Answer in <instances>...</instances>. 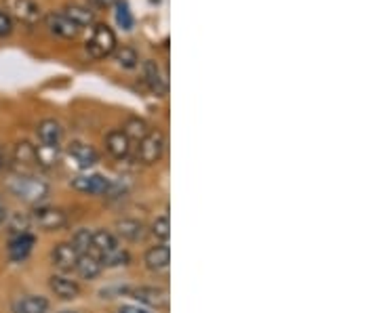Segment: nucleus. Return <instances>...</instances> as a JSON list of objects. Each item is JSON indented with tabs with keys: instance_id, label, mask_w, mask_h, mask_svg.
Instances as JSON below:
<instances>
[{
	"instance_id": "5701e85b",
	"label": "nucleus",
	"mask_w": 379,
	"mask_h": 313,
	"mask_svg": "<svg viewBox=\"0 0 379 313\" xmlns=\"http://www.w3.org/2000/svg\"><path fill=\"white\" fill-rule=\"evenodd\" d=\"M131 257H129V252L121 246L119 250H114L110 254H103V257H99V263L101 267H123V265H129Z\"/></svg>"
},
{
	"instance_id": "f257e3e1",
	"label": "nucleus",
	"mask_w": 379,
	"mask_h": 313,
	"mask_svg": "<svg viewBox=\"0 0 379 313\" xmlns=\"http://www.w3.org/2000/svg\"><path fill=\"white\" fill-rule=\"evenodd\" d=\"M9 189L25 204H38L49 195V183L34 173H15L9 179Z\"/></svg>"
},
{
	"instance_id": "f03ea898",
	"label": "nucleus",
	"mask_w": 379,
	"mask_h": 313,
	"mask_svg": "<svg viewBox=\"0 0 379 313\" xmlns=\"http://www.w3.org/2000/svg\"><path fill=\"white\" fill-rule=\"evenodd\" d=\"M119 46V40H116V34L110 25L106 23H97L91 32V38L86 40V55L91 59H106L108 55H112Z\"/></svg>"
},
{
	"instance_id": "9b49d317",
	"label": "nucleus",
	"mask_w": 379,
	"mask_h": 313,
	"mask_svg": "<svg viewBox=\"0 0 379 313\" xmlns=\"http://www.w3.org/2000/svg\"><path fill=\"white\" fill-rule=\"evenodd\" d=\"M38 141H40V148H51V150H60L62 148V141H64V128L62 124L49 118L42 120L36 128Z\"/></svg>"
},
{
	"instance_id": "393cba45",
	"label": "nucleus",
	"mask_w": 379,
	"mask_h": 313,
	"mask_svg": "<svg viewBox=\"0 0 379 313\" xmlns=\"http://www.w3.org/2000/svg\"><path fill=\"white\" fill-rule=\"evenodd\" d=\"M114 53H116V62H119L121 68H125V70L137 68V64H139V55H137L135 49H131V46H121V49H116Z\"/></svg>"
},
{
	"instance_id": "b1692460",
	"label": "nucleus",
	"mask_w": 379,
	"mask_h": 313,
	"mask_svg": "<svg viewBox=\"0 0 379 313\" xmlns=\"http://www.w3.org/2000/svg\"><path fill=\"white\" fill-rule=\"evenodd\" d=\"M123 133H125L131 141H141L145 135L150 133V126H148V122L141 120V118H129V122H127V126H125Z\"/></svg>"
},
{
	"instance_id": "c756f323",
	"label": "nucleus",
	"mask_w": 379,
	"mask_h": 313,
	"mask_svg": "<svg viewBox=\"0 0 379 313\" xmlns=\"http://www.w3.org/2000/svg\"><path fill=\"white\" fill-rule=\"evenodd\" d=\"M15 30V23L13 19L9 17L7 11H0V38H5V36H11Z\"/></svg>"
},
{
	"instance_id": "39448f33",
	"label": "nucleus",
	"mask_w": 379,
	"mask_h": 313,
	"mask_svg": "<svg viewBox=\"0 0 379 313\" xmlns=\"http://www.w3.org/2000/svg\"><path fill=\"white\" fill-rule=\"evenodd\" d=\"M5 7L9 17L17 19L23 25H36L42 17L36 0H5Z\"/></svg>"
},
{
	"instance_id": "f8f14e48",
	"label": "nucleus",
	"mask_w": 379,
	"mask_h": 313,
	"mask_svg": "<svg viewBox=\"0 0 379 313\" xmlns=\"http://www.w3.org/2000/svg\"><path fill=\"white\" fill-rule=\"evenodd\" d=\"M13 162L17 166V173H34V168L38 166L36 146H32L30 141H19L13 150Z\"/></svg>"
},
{
	"instance_id": "cd10ccee",
	"label": "nucleus",
	"mask_w": 379,
	"mask_h": 313,
	"mask_svg": "<svg viewBox=\"0 0 379 313\" xmlns=\"http://www.w3.org/2000/svg\"><path fill=\"white\" fill-rule=\"evenodd\" d=\"M72 246H74L80 254L91 252V248H93V232H89V230H78V232L74 234Z\"/></svg>"
},
{
	"instance_id": "0eeeda50",
	"label": "nucleus",
	"mask_w": 379,
	"mask_h": 313,
	"mask_svg": "<svg viewBox=\"0 0 379 313\" xmlns=\"http://www.w3.org/2000/svg\"><path fill=\"white\" fill-rule=\"evenodd\" d=\"M68 156L80 170H89L99 162V154L95 152V148L84 144V141H72L68 146Z\"/></svg>"
},
{
	"instance_id": "1a4fd4ad",
	"label": "nucleus",
	"mask_w": 379,
	"mask_h": 313,
	"mask_svg": "<svg viewBox=\"0 0 379 313\" xmlns=\"http://www.w3.org/2000/svg\"><path fill=\"white\" fill-rule=\"evenodd\" d=\"M45 21H47L49 32L55 34V36H60V38H64V40H74L80 34V27L74 21H70L64 13H55L53 11V13H49L45 17Z\"/></svg>"
},
{
	"instance_id": "7ed1b4c3",
	"label": "nucleus",
	"mask_w": 379,
	"mask_h": 313,
	"mask_svg": "<svg viewBox=\"0 0 379 313\" xmlns=\"http://www.w3.org/2000/svg\"><path fill=\"white\" fill-rule=\"evenodd\" d=\"M164 135L160 131H150L148 135H145L139 146H137V160L143 164V166H152L156 162H160L162 154H164Z\"/></svg>"
},
{
	"instance_id": "f704fd0d",
	"label": "nucleus",
	"mask_w": 379,
	"mask_h": 313,
	"mask_svg": "<svg viewBox=\"0 0 379 313\" xmlns=\"http://www.w3.org/2000/svg\"><path fill=\"white\" fill-rule=\"evenodd\" d=\"M64 313H72V311H64Z\"/></svg>"
},
{
	"instance_id": "c85d7f7f",
	"label": "nucleus",
	"mask_w": 379,
	"mask_h": 313,
	"mask_svg": "<svg viewBox=\"0 0 379 313\" xmlns=\"http://www.w3.org/2000/svg\"><path fill=\"white\" fill-rule=\"evenodd\" d=\"M152 236H154L156 240H160L162 244L171 238V221H169L167 215L158 217V219L152 223Z\"/></svg>"
},
{
	"instance_id": "ddd939ff",
	"label": "nucleus",
	"mask_w": 379,
	"mask_h": 313,
	"mask_svg": "<svg viewBox=\"0 0 379 313\" xmlns=\"http://www.w3.org/2000/svg\"><path fill=\"white\" fill-rule=\"evenodd\" d=\"M131 297L137 299L139 303L154 307V309H164L169 305V292L164 288H156V286H139L131 290Z\"/></svg>"
},
{
	"instance_id": "6ab92c4d",
	"label": "nucleus",
	"mask_w": 379,
	"mask_h": 313,
	"mask_svg": "<svg viewBox=\"0 0 379 313\" xmlns=\"http://www.w3.org/2000/svg\"><path fill=\"white\" fill-rule=\"evenodd\" d=\"M116 232H119L121 238H125L127 242H141L145 238V225L137 219H121L116 223Z\"/></svg>"
},
{
	"instance_id": "4be33fe9",
	"label": "nucleus",
	"mask_w": 379,
	"mask_h": 313,
	"mask_svg": "<svg viewBox=\"0 0 379 313\" xmlns=\"http://www.w3.org/2000/svg\"><path fill=\"white\" fill-rule=\"evenodd\" d=\"M101 263L99 259L95 257L93 252H84L80 254V259H78V265H76V271L80 273V277L84 280H95L99 273H101Z\"/></svg>"
},
{
	"instance_id": "bb28decb",
	"label": "nucleus",
	"mask_w": 379,
	"mask_h": 313,
	"mask_svg": "<svg viewBox=\"0 0 379 313\" xmlns=\"http://www.w3.org/2000/svg\"><path fill=\"white\" fill-rule=\"evenodd\" d=\"M30 227H32V219L23 215V213H15L11 217V223H9V232L11 236H19V234H27L30 232Z\"/></svg>"
},
{
	"instance_id": "2eb2a0df",
	"label": "nucleus",
	"mask_w": 379,
	"mask_h": 313,
	"mask_svg": "<svg viewBox=\"0 0 379 313\" xmlns=\"http://www.w3.org/2000/svg\"><path fill=\"white\" fill-rule=\"evenodd\" d=\"M34 244H36V238L27 232V234H19V236H11V242H9V257L13 263H21L30 257V252L34 250Z\"/></svg>"
},
{
	"instance_id": "4468645a",
	"label": "nucleus",
	"mask_w": 379,
	"mask_h": 313,
	"mask_svg": "<svg viewBox=\"0 0 379 313\" xmlns=\"http://www.w3.org/2000/svg\"><path fill=\"white\" fill-rule=\"evenodd\" d=\"M133 141L123 133V131H110L106 135V150L116 158V160H127L133 150Z\"/></svg>"
},
{
	"instance_id": "423d86ee",
	"label": "nucleus",
	"mask_w": 379,
	"mask_h": 313,
	"mask_svg": "<svg viewBox=\"0 0 379 313\" xmlns=\"http://www.w3.org/2000/svg\"><path fill=\"white\" fill-rule=\"evenodd\" d=\"M78 259H80V252H78L72 244H68V242L57 244V246L51 250V261H53V265H55L57 269H60L62 273L76 271Z\"/></svg>"
},
{
	"instance_id": "473e14b6",
	"label": "nucleus",
	"mask_w": 379,
	"mask_h": 313,
	"mask_svg": "<svg viewBox=\"0 0 379 313\" xmlns=\"http://www.w3.org/2000/svg\"><path fill=\"white\" fill-rule=\"evenodd\" d=\"M7 166V152L3 148V144H0V170H3Z\"/></svg>"
},
{
	"instance_id": "9d476101",
	"label": "nucleus",
	"mask_w": 379,
	"mask_h": 313,
	"mask_svg": "<svg viewBox=\"0 0 379 313\" xmlns=\"http://www.w3.org/2000/svg\"><path fill=\"white\" fill-rule=\"evenodd\" d=\"M143 80H145V84H148L150 91H152L154 95L164 97V95L169 93V80H167V74L162 72V68H160L156 62L148 59V62L143 64Z\"/></svg>"
},
{
	"instance_id": "6e6552de",
	"label": "nucleus",
	"mask_w": 379,
	"mask_h": 313,
	"mask_svg": "<svg viewBox=\"0 0 379 313\" xmlns=\"http://www.w3.org/2000/svg\"><path fill=\"white\" fill-rule=\"evenodd\" d=\"M72 187L80 193H89V195H101L108 193L112 187V181L103 175H78L72 179Z\"/></svg>"
},
{
	"instance_id": "a211bd4d",
	"label": "nucleus",
	"mask_w": 379,
	"mask_h": 313,
	"mask_svg": "<svg viewBox=\"0 0 379 313\" xmlns=\"http://www.w3.org/2000/svg\"><path fill=\"white\" fill-rule=\"evenodd\" d=\"M119 248H121V242L112 232H106V230L93 232V248H91V252L95 254L97 259L103 257V254H110L114 250H119Z\"/></svg>"
},
{
	"instance_id": "2f4dec72",
	"label": "nucleus",
	"mask_w": 379,
	"mask_h": 313,
	"mask_svg": "<svg viewBox=\"0 0 379 313\" xmlns=\"http://www.w3.org/2000/svg\"><path fill=\"white\" fill-rule=\"evenodd\" d=\"M119 313H150V311H145V309H141L137 305H123L119 309Z\"/></svg>"
},
{
	"instance_id": "72a5a7b5",
	"label": "nucleus",
	"mask_w": 379,
	"mask_h": 313,
	"mask_svg": "<svg viewBox=\"0 0 379 313\" xmlns=\"http://www.w3.org/2000/svg\"><path fill=\"white\" fill-rule=\"evenodd\" d=\"M3 221H5V206L0 204V223H3Z\"/></svg>"
},
{
	"instance_id": "20e7f679",
	"label": "nucleus",
	"mask_w": 379,
	"mask_h": 313,
	"mask_svg": "<svg viewBox=\"0 0 379 313\" xmlns=\"http://www.w3.org/2000/svg\"><path fill=\"white\" fill-rule=\"evenodd\" d=\"M32 225H36L42 232H60L68 225V215L62 208L53 206H38L32 213Z\"/></svg>"
},
{
	"instance_id": "aec40b11",
	"label": "nucleus",
	"mask_w": 379,
	"mask_h": 313,
	"mask_svg": "<svg viewBox=\"0 0 379 313\" xmlns=\"http://www.w3.org/2000/svg\"><path fill=\"white\" fill-rule=\"evenodd\" d=\"M49 307L51 305L45 297L27 295V297H21L13 303V313H47Z\"/></svg>"
},
{
	"instance_id": "a878e982",
	"label": "nucleus",
	"mask_w": 379,
	"mask_h": 313,
	"mask_svg": "<svg viewBox=\"0 0 379 313\" xmlns=\"http://www.w3.org/2000/svg\"><path fill=\"white\" fill-rule=\"evenodd\" d=\"M116 23H119L123 30L131 32L133 30V13L125 0H116Z\"/></svg>"
},
{
	"instance_id": "dca6fc26",
	"label": "nucleus",
	"mask_w": 379,
	"mask_h": 313,
	"mask_svg": "<svg viewBox=\"0 0 379 313\" xmlns=\"http://www.w3.org/2000/svg\"><path fill=\"white\" fill-rule=\"evenodd\" d=\"M49 286L51 290L55 292L57 299H62V301H74L78 295H80V286H78V282L66 277V275H53L49 280Z\"/></svg>"
},
{
	"instance_id": "f3484780",
	"label": "nucleus",
	"mask_w": 379,
	"mask_h": 313,
	"mask_svg": "<svg viewBox=\"0 0 379 313\" xmlns=\"http://www.w3.org/2000/svg\"><path fill=\"white\" fill-rule=\"evenodd\" d=\"M171 263V248L167 244L152 246L145 252V267L150 271H164Z\"/></svg>"
},
{
	"instance_id": "412c9836",
	"label": "nucleus",
	"mask_w": 379,
	"mask_h": 313,
	"mask_svg": "<svg viewBox=\"0 0 379 313\" xmlns=\"http://www.w3.org/2000/svg\"><path fill=\"white\" fill-rule=\"evenodd\" d=\"M70 21H74L80 30L82 27H89L95 23V13L89 9V7H82V5H66L64 11H62Z\"/></svg>"
},
{
	"instance_id": "7c9ffc66",
	"label": "nucleus",
	"mask_w": 379,
	"mask_h": 313,
	"mask_svg": "<svg viewBox=\"0 0 379 313\" xmlns=\"http://www.w3.org/2000/svg\"><path fill=\"white\" fill-rule=\"evenodd\" d=\"M89 3L97 9H110V7L116 5V0H89Z\"/></svg>"
}]
</instances>
